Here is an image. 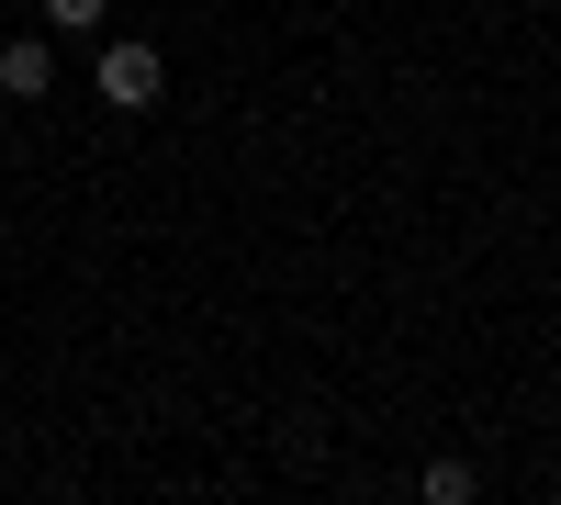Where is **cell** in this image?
I'll return each mask as SVG.
<instances>
[{
	"mask_svg": "<svg viewBox=\"0 0 561 505\" xmlns=\"http://www.w3.org/2000/svg\"><path fill=\"white\" fill-rule=\"evenodd\" d=\"M90 90H102L113 113H147L158 90H169V57H158V45H135V34H113L102 57H90Z\"/></svg>",
	"mask_w": 561,
	"mask_h": 505,
	"instance_id": "6da1fadb",
	"label": "cell"
},
{
	"mask_svg": "<svg viewBox=\"0 0 561 505\" xmlns=\"http://www.w3.org/2000/svg\"><path fill=\"white\" fill-rule=\"evenodd\" d=\"M0 90H12V102H45V90H57V45L12 34V45H0Z\"/></svg>",
	"mask_w": 561,
	"mask_h": 505,
	"instance_id": "7a4b0ae2",
	"label": "cell"
},
{
	"mask_svg": "<svg viewBox=\"0 0 561 505\" xmlns=\"http://www.w3.org/2000/svg\"><path fill=\"white\" fill-rule=\"evenodd\" d=\"M415 494H427V505H472L483 472H472V461H427V472H415Z\"/></svg>",
	"mask_w": 561,
	"mask_h": 505,
	"instance_id": "3957f363",
	"label": "cell"
},
{
	"mask_svg": "<svg viewBox=\"0 0 561 505\" xmlns=\"http://www.w3.org/2000/svg\"><path fill=\"white\" fill-rule=\"evenodd\" d=\"M45 23H57V34H102L113 0H45Z\"/></svg>",
	"mask_w": 561,
	"mask_h": 505,
	"instance_id": "277c9868",
	"label": "cell"
}]
</instances>
